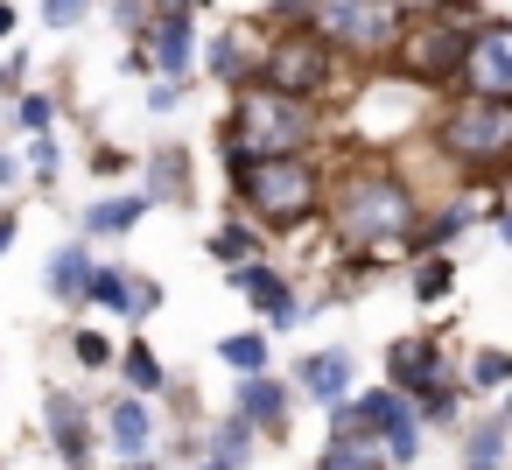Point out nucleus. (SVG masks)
<instances>
[{
	"label": "nucleus",
	"mask_w": 512,
	"mask_h": 470,
	"mask_svg": "<svg viewBox=\"0 0 512 470\" xmlns=\"http://www.w3.org/2000/svg\"><path fill=\"white\" fill-rule=\"evenodd\" d=\"M421 218V190L414 176H400L393 162H358L344 169L337 197H330V239L358 260H393L400 232Z\"/></svg>",
	"instance_id": "nucleus-1"
},
{
	"label": "nucleus",
	"mask_w": 512,
	"mask_h": 470,
	"mask_svg": "<svg viewBox=\"0 0 512 470\" xmlns=\"http://www.w3.org/2000/svg\"><path fill=\"white\" fill-rule=\"evenodd\" d=\"M323 120H316V99H295V92H274V85H232V113L218 127V155L225 169L239 162H260V155H302L316 148Z\"/></svg>",
	"instance_id": "nucleus-2"
},
{
	"label": "nucleus",
	"mask_w": 512,
	"mask_h": 470,
	"mask_svg": "<svg viewBox=\"0 0 512 470\" xmlns=\"http://www.w3.org/2000/svg\"><path fill=\"white\" fill-rule=\"evenodd\" d=\"M225 183H232L239 211H246L253 225H267V232L309 225V218L323 211V197H330V176H323V162H316L309 148H302V155H260V162H239V169H225Z\"/></svg>",
	"instance_id": "nucleus-3"
},
{
	"label": "nucleus",
	"mask_w": 512,
	"mask_h": 470,
	"mask_svg": "<svg viewBox=\"0 0 512 470\" xmlns=\"http://www.w3.org/2000/svg\"><path fill=\"white\" fill-rule=\"evenodd\" d=\"M435 155H449L456 169H470V183H498L505 155H512V99H477V92H456L442 113H435Z\"/></svg>",
	"instance_id": "nucleus-4"
},
{
	"label": "nucleus",
	"mask_w": 512,
	"mask_h": 470,
	"mask_svg": "<svg viewBox=\"0 0 512 470\" xmlns=\"http://www.w3.org/2000/svg\"><path fill=\"white\" fill-rule=\"evenodd\" d=\"M253 78L274 85V92H295V99H330L337 78H344V57H337L309 22H288V29H267Z\"/></svg>",
	"instance_id": "nucleus-5"
},
{
	"label": "nucleus",
	"mask_w": 512,
	"mask_h": 470,
	"mask_svg": "<svg viewBox=\"0 0 512 470\" xmlns=\"http://www.w3.org/2000/svg\"><path fill=\"white\" fill-rule=\"evenodd\" d=\"M414 0H309V29L337 57H386Z\"/></svg>",
	"instance_id": "nucleus-6"
},
{
	"label": "nucleus",
	"mask_w": 512,
	"mask_h": 470,
	"mask_svg": "<svg viewBox=\"0 0 512 470\" xmlns=\"http://www.w3.org/2000/svg\"><path fill=\"white\" fill-rule=\"evenodd\" d=\"M449 85L456 92H477V99H512V22L505 15H484L477 29H463V50H456Z\"/></svg>",
	"instance_id": "nucleus-7"
},
{
	"label": "nucleus",
	"mask_w": 512,
	"mask_h": 470,
	"mask_svg": "<svg viewBox=\"0 0 512 470\" xmlns=\"http://www.w3.org/2000/svg\"><path fill=\"white\" fill-rule=\"evenodd\" d=\"M232 288L267 316V330H295L309 309H302V295H295V281L281 274V267H267V260H239L232 267Z\"/></svg>",
	"instance_id": "nucleus-8"
},
{
	"label": "nucleus",
	"mask_w": 512,
	"mask_h": 470,
	"mask_svg": "<svg viewBox=\"0 0 512 470\" xmlns=\"http://www.w3.org/2000/svg\"><path fill=\"white\" fill-rule=\"evenodd\" d=\"M43 428H50L64 470H92V414H85L78 393H50V400H43Z\"/></svg>",
	"instance_id": "nucleus-9"
},
{
	"label": "nucleus",
	"mask_w": 512,
	"mask_h": 470,
	"mask_svg": "<svg viewBox=\"0 0 512 470\" xmlns=\"http://www.w3.org/2000/svg\"><path fill=\"white\" fill-rule=\"evenodd\" d=\"M470 225H477V211H470V204L456 197V204H442V211H421V218H414V225L400 232V246H393V253H400V260H421V253H449V246H456V239H463Z\"/></svg>",
	"instance_id": "nucleus-10"
},
{
	"label": "nucleus",
	"mask_w": 512,
	"mask_h": 470,
	"mask_svg": "<svg viewBox=\"0 0 512 470\" xmlns=\"http://www.w3.org/2000/svg\"><path fill=\"white\" fill-rule=\"evenodd\" d=\"M232 407L260 428V435H274V442H288V386L281 379H267V372H239V393H232Z\"/></svg>",
	"instance_id": "nucleus-11"
},
{
	"label": "nucleus",
	"mask_w": 512,
	"mask_h": 470,
	"mask_svg": "<svg viewBox=\"0 0 512 470\" xmlns=\"http://www.w3.org/2000/svg\"><path fill=\"white\" fill-rule=\"evenodd\" d=\"M323 414H330V442H323L316 470H386V449H379V435H372V428L344 421L337 407H323Z\"/></svg>",
	"instance_id": "nucleus-12"
},
{
	"label": "nucleus",
	"mask_w": 512,
	"mask_h": 470,
	"mask_svg": "<svg viewBox=\"0 0 512 470\" xmlns=\"http://www.w3.org/2000/svg\"><path fill=\"white\" fill-rule=\"evenodd\" d=\"M442 372H449V358H442L435 337H393V344H386V386L414 393V386H428V379H442Z\"/></svg>",
	"instance_id": "nucleus-13"
},
{
	"label": "nucleus",
	"mask_w": 512,
	"mask_h": 470,
	"mask_svg": "<svg viewBox=\"0 0 512 470\" xmlns=\"http://www.w3.org/2000/svg\"><path fill=\"white\" fill-rule=\"evenodd\" d=\"M295 386H302L316 407H337V400L351 393V351H344V344H330V351L295 358Z\"/></svg>",
	"instance_id": "nucleus-14"
},
{
	"label": "nucleus",
	"mask_w": 512,
	"mask_h": 470,
	"mask_svg": "<svg viewBox=\"0 0 512 470\" xmlns=\"http://www.w3.org/2000/svg\"><path fill=\"white\" fill-rule=\"evenodd\" d=\"M260 43H267V29H225V36H218V43L204 50V71H211L218 85H253Z\"/></svg>",
	"instance_id": "nucleus-15"
},
{
	"label": "nucleus",
	"mask_w": 512,
	"mask_h": 470,
	"mask_svg": "<svg viewBox=\"0 0 512 470\" xmlns=\"http://www.w3.org/2000/svg\"><path fill=\"white\" fill-rule=\"evenodd\" d=\"M106 435H113V449H120V456H148V442H155L148 393H120V400L106 407Z\"/></svg>",
	"instance_id": "nucleus-16"
},
{
	"label": "nucleus",
	"mask_w": 512,
	"mask_h": 470,
	"mask_svg": "<svg viewBox=\"0 0 512 470\" xmlns=\"http://www.w3.org/2000/svg\"><path fill=\"white\" fill-rule=\"evenodd\" d=\"M155 204L141 197V190H120V197H99L92 211H85V239H127L141 218H148Z\"/></svg>",
	"instance_id": "nucleus-17"
},
{
	"label": "nucleus",
	"mask_w": 512,
	"mask_h": 470,
	"mask_svg": "<svg viewBox=\"0 0 512 470\" xmlns=\"http://www.w3.org/2000/svg\"><path fill=\"white\" fill-rule=\"evenodd\" d=\"M141 197H148V204H190V155H183V148H155Z\"/></svg>",
	"instance_id": "nucleus-18"
},
{
	"label": "nucleus",
	"mask_w": 512,
	"mask_h": 470,
	"mask_svg": "<svg viewBox=\"0 0 512 470\" xmlns=\"http://www.w3.org/2000/svg\"><path fill=\"white\" fill-rule=\"evenodd\" d=\"M85 274H92L85 239H64V246L50 253V267H43V288H50L57 302H85Z\"/></svg>",
	"instance_id": "nucleus-19"
},
{
	"label": "nucleus",
	"mask_w": 512,
	"mask_h": 470,
	"mask_svg": "<svg viewBox=\"0 0 512 470\" xmlns=\"http://www.w3.org/2000/svg\"><path fill=\"white\" fill-rule=\"evenodd\" d=\"M463 470H505V414H484L463 428Z\"/></svg>",
	"instance_id": "nucleus-20"
},
{
	"label": "nucleus",
	"mask_w": 512,
	"mask_h": 470,
	"mask_svg": "<svg viewBox=\"0 0 512 470\" xmlns=\"http://www.w3.org/2000/svg\"><path fill=\"white\" fill-rule=\"evenodd\" d=\"M407 407H414V421H421V428H456V407H463V393H456V386H449V372H442V379L414 386V393H407Z\"/></svg>",
	"instance_id": "nucleus-21"
},
{
	"label": "nucleus",
	"mask_w": 512,
	"mask_h": 470,
	"mask_svg": "<svg viewBox=\"0 0 512 470\" xmlns=\"http://www.w3.org/2000/svg\"><path fill=\"white\" fill-rule=\"evenodd\" d=\"M253 435H260V428L232 407V414H218V421H211V456H218V463H232V470H246V463H253Z\"/></svg>",
	"instance_id": "nucleus-22"
},
{
	"label": "nucleus",
	"mask_w": 512,
	"mask_h": 470,
	"mask_svg": "<svg viewBox=\"0 0 512 470\" xmlns=\"http://www.w3.org/2000/svg\"><path fill=\"white\" fill-rule=\"evenodd\" d=\"M85 302L127 316V309H134V274H127V267H92V274H85Z\"/></svg>",
	"instance_id": "nucleus-23"
},
{
	"label": "nucleus",
	"mask_w": 512,
	"mask_h": 470,
	"mask_svg": "<svg viewBox=\"0 0 512 470\" xmlns=\"http://www.w3.org/2000/svg\"><path fill=\"white\" fill-rule=\"evenodd\" d=\"M253 246H260V232H253L246 218H225V225L204 239V253H211L218 267H239V260H253Z\"/></svg>",
	"instance_id": "nucleus-24"
},
{
	"label": "nucleus",
	"mask_w": 512,
	"mask_h": 470,
	"mask_svg": "<svg viewBox=\"0 0 512 470\" xmlns=\"http://www.w3.org/2000/svg\"><path fill=\"white\" fill-rule=\"evenodd\" d=\"M120 379H127V393H162V358L134 337V344H120Z\"/></svg>",
	"instance_id": "nucleus-25"
},
{
	"label": "nucleus",
	"mask_w": 512,
	"mask_h": 470,
	"mask_svg": "<svg viewBox=\"0 0 512 470\" xmlns=\"http://www.w3.org/2000/svg\"><path fill=\"white\" fill-rule=\"evenodd\" d=\"M456 288V260L449 253H421L414 260V302H442Z\"/></svg>",
	"instance_id": "nucleus-26"
},
{
	"label": "nucleus",
	"mask_w": 512,
	"mask_h": 470,
	"mask_svg": "<svg viewBox=\"0 0 512 470\" xmlns=\"http://www.w3.org/2000/svg\"><path fill=\"white\" fill-rule=\"evenodd\" d=\"M218 358H225L232 372H267V330H232V337H218Z\"/></svg>",
	"instance_id": "nucleus-27"
},
{
	"label": "nucleus",
	"mask_w": 512,
	"mask_h": 470,
	"mask_svg": "<svg viewBox=\"0 0 512 470\" xmlns=\"http://www.w3.org/2000/svg\"><path fill=\"white\" fill-rule=\"evenodd\" d=\"M505 372H512V358H505L498 344H484V351L470 358V393H498V386H505Z\"/></svg>",
	"instance_id": "nucleus-28"
},
{
	"label": "nucleus",
	"mask_w": 512,
	"mask_h": 470,
	"mask_svg": "<svg viewBox=\"0 0 512 470\" xmlns=\"http://www.w3.org/2000/svg\"><path fill=\"white\" fill-rule=\"evenodd\" d=\"M71 358H78L85 372H106V365H113V337H99V330H71Z\"/></svg>",
	"instance_id": "nucleus-29"
},
{
	"label": "nucleus",
	"mask_w": 512,
	"mask_h": 470,
	"mask_svg": "<svg viewBox=\"0 0 512 470\" xmlns=\"http://www.w3.org/2000/svg\"><path fill=\"white\" fill-rule=\"evenodd\" d=\"M50 120H57V99H50V92H29V99L15 106V127H22V134H50Z\"/></svg>",
	"instance_id": "nucleus-30"
},
{
	"label": "nucleus",
	"mask_w": 512,
	"mask_h": 470,
	"mask_svg": "<svg viewBox=\"0 0 512 470\" xmlns=\"http://www.w3.org/2000/svg\"><path fill=\"white\" fill-rule=\"evenodd\" d=\"M43 22H50L57 36H64V29H78V22H85V0H43Z\"/></svg>",
	"instance_id": "nucleus-31"
},
{
	"label": "nucleus",
	"mask_w": 512,
	"mask_h": 470,
	"mask_svg": "<svg viewBox=\"0 0 512 470\" xmlns=\"http://www.w3.org/2000/svg\"><path fill=\"white\" fill-rule=\"evenodd\" d=\"M288 22H309V0H267V29H288Z\"/></svg>",
	"instance_id": "nucleus-32"
},
{
	"label": "nucleus",
	"mask_w": 512,
	"mask_h": 470,
	"mask_svg": "<svg viewBox=\"0 0 512 470\" xmlns=\"http://www.w3.org/2000/svg\"><path fill=\"white\" fill-rule=\"evenodd\" d=\"M176 99H183V78H155L148 85V113H169Z\"/></svg>",
	"instance_id": "nucleus-33"
},
{
	"label": "nucleus",
	"mask_w": 512,
	"mask_h": 470,
	"mask_svg": "<svg viewBox=\"0 0 512 470\" xmlns=\"http://www.w3.org/2000/svg\"><path fill=\"white\" fill-rule=\"evenodd\" d=\"M155 309H162V288L134 274V309H127V316H155Z\"/></svg>",
	"instance_id": "nucleus-34"
},
{
	"label": "nucleus",
	"mask_w": 512,
	"mask_h": 470,
	"mask_svg": "<svg viewBox=\"0 0 512 470\" xmlns=\"http://www.w3.org/2000/svg\"><path fill=\"white\" fill-rule=\"evenodd\" d=\"M113 22L141 36V29H148V0H120V8H113Z\"/></svg>",
	"instance_id": "nucleus-35"
},
{
	"label": "nucleus",
	"mask_w": 512,
	"mask_h": 470,
	"mask_svg": "<svg viewBox=\"0 0 512 470\" xmlns=\"http://www.w3.org/2000/svg\"><path fill=\"white\" fill-rule=\"evenodd\" d=\"M29 162H36V169L50 176V169H57V141H50V134H36V148H29Z\"/></svg>",
	"instance_id": "nucleus-36"
},
{
	"label": "nucleus",
	"mask_w": 512,
	"mask_h": 470,
	"mask_svg": "<svg viewBox=\"0 0 512 470\" xmlns=\"http://www.w3.org/2000/svg\"><path fill=\"white\" fill-rule=\"evenodd\" d=\"M22 64H29V57H0V99H8V92H15V78H22Z\"/></svg>",
	"instance_id": "nucleus-37"
},
{
	"label": "nucleus",
	"mask_w": 512,
	"mask_h": 470,
	"mask_svg": "<svg viewBox=\"0 0 512 470\" xmlns=\"http://www.w3.org/2000/svg\"><path fill=\"white\" fill-rule=\"evenodd\" d=\"M15 183H22V162H15L8 148H0V190H15Z\"/></svg>",
	"instance_id": "nucleus-38"
},
{
	"label": "nucleus",
	"mask_w": 512,
	"mask_h": 470,
	"mask_svg": "<svg viewBox=\"0 0 512 470\" xmlns=\"http://www.w3.org/2000/svg\"><path fill=\"white\" fill-rule=\"evenodd\" d=\"M15 246V211H0V253Z\"/></svg>",
	"instance_id": "nucleus-39"
},
{
	"label": "nucleus",
	"mask_w": 512,
	"mask_h": 470,
	"mask_svg": "<svg viewBox=\"0 0 512 470\" xmlns=\"http://www.w3.org/2000/svg\"><path fill=\"white\" fill-rule=\"evenodd\" d=\"M0 36H15V8H8V0H0Z\"/></svg>",
	"instance_id": "nucleus-40"
},
{
	"label": "nucleus",
	"mask_w": 512,
	"mask_h": 470,
	"mask_svg": "<svg viewBox=\"0 0 512 470\" xmlns=\"http://www.w3.org/2000/svg\"><path fill=\"white\" fill-rule=\"evenodd\" d=\"M197 470H232V463H218V456H211V463H197Z\"/></svg>",
	"instance_id": "nucleus-41"
},
{
	"label": "nucleus",
	"mask_w": 512,
	"mask_h": 470,
	"mask_svg": "<svg viewBox=\"0 0 512 470\" xmlns=\"http://www.w3.org/2000/svg\"><path fill=\"white\" fill-rule=\"evenodd\" d=\"M183 8H211V0H183Z\"/></svg>",
	"instance_id": "nucleus-42"
}]
</instances>
